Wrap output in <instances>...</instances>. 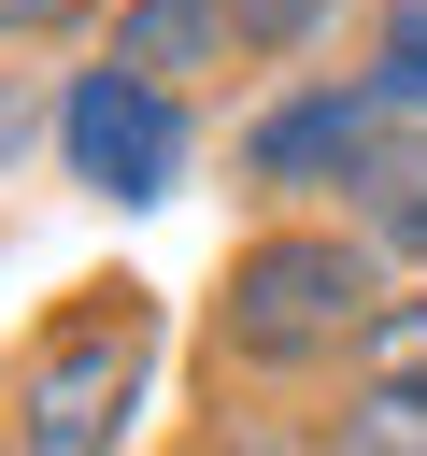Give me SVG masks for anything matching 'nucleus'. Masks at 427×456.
Instances as JSON below:
<instances>
[{
  "mask_svg": "<svg viewBox=\"0 0 427 456\" xmlns=\"http://www.w3.org/2000/svg\"><path fill=\"white\" fill-rule=\"evenodd\" d=\"M342 28H370V0H228V57L256 86H299V57H327Z\"/></svg>",
  "mask_w": 427,
  "mask_h": 456,
  "instance_id": "nucleus-6",
  "label": "nucleus"
},
{
  "mask_svg": "<svg viewBox=\"0 0 427 456\" xmlns=\"http://www.w3.org/2000/svg\"><path fill=\"white\" fill-rule=\"evenodd\" d=\"M171 456H327V442H313V413H285V399H214V413H185Z\"/></svg>",
  "mask_w": 427,
  "mask_h": 456,
  "instance_id": "nucleus-8",
  "label": "nucleus"
},
{
  "mask_svg": "<svg viewBox=\"0 0 427 456\" xmlns=\"http://www.w3.org/2000/svg\"><path fill=\"white\" fill-rule=\"evenodd\" d=\"M313 442L327 456H427V413L384 385H342V399H313Z\"/></svg>",
  "mask_w": 427,
  "mask_h": 456,
  "instance_id": "nucleus-9",
  "label": "nucleus"
},
{
  "mask_svg": "<svg viewBox=\"0 0 427 456\" xmlns=\"http://www.w3.org/2000/svg\"><path fill=\"white\" fill-rule=\"evenodd\" d=\"M85 57H100V71H142V86H171V100H199V86L242 71V57H228V0H114Z\"/></svg>",
  "mask_w": 427,
  "mask_h": 456,
  "instance_id": "nucleus-5",
  "label": "nucleus"
},
{
  "mask_svg": "<svg viewBox=\"0 0 427 456\" xmlns=\"http://www.w3.org/2000/svg\"><path fill=\"white\" fill-rule=\"evenodd\" d=\"M356 385H384V399H413V413H427V285H399V299L370 314V342H356Z\"/></svg>",
  "mask_w": 427,
  "mask_h": 456,
  "instance_id": "nucleus-10",
  "label": "nucleus"
},
{
  "mask_svg": "<svg viewBox=\"0 0 427 456\" xmlns=\"http://www.w3.org/2000/svg\"><path fill=\"white\" fill-rule=\"evenodd\" d=\"M100 14H114V0H0V71H28V57H85Z\"/></svg>",
  "mask_w": 427,
  "mask_h": 456,
  "instance_id": "nucleus-11",
  "label": "nucleus"
},
{
  "mask_svg": "<svg viewBox=\"0 0 427 456\" xmlns=\"http://www.w3.org/2000/svg\"><path fill=\"white\" fill-rule=\"evenodd\" d=\"M384 142H399V114L370 100V71H299V86H256L242 100L228 185H242V214H342Z\"/></svg>",
  "mask_w": 427,
  "mask_h": 456,
  "instance_id": "nucleus-3",
  "label": "nucleus"
},
{
  "mask_svg": "<svg viewBox=\"0 0 427 456\" xmlns=\"http://www.w3.org/2000/svg\"><path fill=\"white\" fill-rule=\"evenodd\" d=\"M157 399V285L71 271L0 356V456H128Z\"/></svg>",
  "mask_w": 427,
  "mask_h": 456,
  "instance_id": "nucleus-2",
  "label": "nucleus"
},
{
  "mask_svg": "<svg viewBox=\"0 0 427 456\" xmlns=\"http://www.w3.org/2000/svg\"><path fill=\"white\" fill-rule=\"evenodd\" d=\"M57 171H71V200H100V214H157V200H185V171H199V100L71 57V71H57Z\"/></svg>",
  "mask_w": 427,
  "mask_h": 456,
  "instance_id": "nucleus-4",
  "label": "nucleus"
},
{
  "mask_svg": "<svg viewBox=\"0 0 427 456\" xmlns=\"http://www.w3.org/2000/svg\"><path fill=\"white\" fill-rule=\"evenodd\" d=\"M28 157H57V71H0V185Z\"/></svg>",
  "mask_w": 427,
  "mask_h": 456,
  "instance_id": "nucleus-12",
  "label": "nucleus"
},
{
  "mask_svg": "<svg viewBox=\"0 0 427 456\" xmlns=\"http://www.w3.org/2000/svg\"><path fill=\"white\" fill-rule=\"evenodd\" d=\"M384 299H399V271L342 214H242L228 256H214V299H199L214 399H285V413L342 399Z\"/></svg>",
  "mask_w": 427,
  "mask_h": 456,
  "instance_id": "nucleus-1",
  "label": "nucleus"
},
{
  "mask_svg": "<svg viewBox=\"0 0 427 456\" xmlns=\"http://www.w3.org/2000/svg\"><path fill=\"white\" fill-rule=\"evenodd\" d=\"M356 71H370V100H384L399 128H427V0H370Z\"/></svg>",
  "mask_w": 427,
  "mask_h": 456,
  "instance_id": "nucleus-7",
  "label": "nucleus"
}]
</instances>
